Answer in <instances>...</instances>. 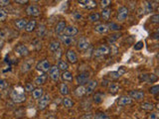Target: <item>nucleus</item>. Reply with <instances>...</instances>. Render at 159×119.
<instances>
[{
    "mask_svg": "<svg viewBox=\"0 0 159 119\" xmlns=\"http://www.w3.org/2000/svg\"><path fill=\"white\" fill-rule=\"evenodd\" d=\"M10 97H11L13 102L15 103H22L26 100V95L24 94V92H18L16 90L11 91Z\"/></svg>",
    "mask_w": 159,
    "mask_h": 119,
    "instance_id": "obj_1",
    "label": "nucleus"
},
{
    "mask_svg": "<svg viewBox=\"0 0 159 119\" xmlns=\"http://www.w3.org/2000/svg\"><path fill=\"white\" fill-rule=\"evenodd\" d=\"M79 5L84 9L92 10L97 7V1L96 0H79L78 1Z\"/></svg>",
    "mask_w": 159,
    "mask_h": 119,
    "instance_id": "obj_2",
    "label": "nucleus"
},
{
    "mask_svg": "<svg viewBox=\"0 0 159 119\" xmlns=\"http://www.w3.org/2000/svg\"><path fill=\"white\" fill-rule=\"evenodd\" d=\"M110 49L109 46L101 45L94 51V57H103V56L107 55V54H110Z\"/></svg>",
    "mask_w": 159,
    "mask_h": 119,
    "instance_id": "obj_3",
    "label": "nucleus"
},
{
    "mask_svg": "<svg viewBox=\"0 0 159 119\" xmlns=\"http://www.w3.org/2000/svg\"><path fill=\"white\" fill-rule=\"evenodd\" d=\"M50 101H51V96H50V95L49 94H44L38 101V108L40 110L46 109L47 106H48L49 103H50Z\"/></svg>",
    "mask_w": 159,
    "mask_h": 119,
    "instance_id": "obj_4",
    "label": "nucleus"
},
{
    "mask_svg": "<svg viewBox=\"0 0 159 119\" xmlns=\"http://www.w3.org/2000/svg\"><path fill=\"white\" fill-rule=\"evenodd\" d=\"M90 81V74L87 71H83L77 77V83L79 86H84Z\"/></svg>",
    "mask_w": 159,
    "mask_h": 119,
    "instance_id": "obj_5",
    "label": "nucleus"
},
{
    "mask_svg": "<svg viewBox=\"0 0 159 119\" xmlns=\"http://www.w3.org/2000/svg\"><path fill=\"white\" fill-rule=\"evenodd\" d=\"M26 13L28 16L31 17H38L41 14V10L37 5H29L26 8Z\"/></svg>",
    "mask_w": 159,
    "mask_h": 119,
    "instance_id": "obj_6",
    "label": "nucleus"
},
{
    "mask_svg": "<svg viewBox=\"0 0 159 119\" xmlns=\"http://www.w3.org/2000/svg\"><path fill=\"white\" fill-rule=\"evenodd\" d=\"M50 67H51V64L48 60H42L36 64V69L40 71H42V73H47V71H49Z\"/></svg>",
    "mask_w": 159,
    "mask_h": 119,
    "instance_id": "obj_7",
    "label": "nucleus"
},
{
    "mask_svg": "<svg viewBox=\"0 0 159 119\" xmlns=\"http://www.w3.org/2000/svg\"><path fill=\"white\" fill-rule=\"evenodd\" d=\"M48 73H49L50 79L52 80H54V81H57V80H58L60 79V77H61L60 70H59V67H57V66L51 67Z\"/></svg>",
    "mask_w": 159,
    "mask_h": 119,
    "instance_id": "obj_8",
    "label": "nucleus"
},
{
    "mask_svg": "<svg viewBox=\"0 0 159 119\" xmlns=\"http://www.w3.org/2000/svg\"><path fill=\"white\" fill-rule=\"evenodd\" d=\"M128 9L126 7V6H121V7L118 9V11H117V16H116V18L117 20L119 22H124L126 20L127 18V16H128Z\"/></svg>",
    "mask_w": 159,
    "mask_h": 119,
    "instance_id": "obj_9",
    "label": "nucleus"
},
{
    "mask_svg": "<svg viewBox=\"0 0 159 119\" xmlns=\"http://www.w3.org/2000/svg\"><path fill=\"white\" fill-rule=\"evenodd\" d=\"M15 52L18 54L19 56L21 57H26L29 55V49L28 47H27L26 45H24V44H20V45H18L16 48H15Z\"/></svg>",
    "mask_w": 159,
    "mask_h": 119,
    "instance_id": "obj_10",
    "label": "nucleus"
},
{
    "mask_svg": "<svg viewBox=\"0 0 159 119\" xmlns=\"http://www.w3.org/2000/svg\"><path fill=\"white\" fill-rule=\"evenodd\" d=\"M133 99L130 96H127V95H123V96H120L117 99V104L119 106H126V105H129L132 103Z\"/></svg>",
    "mask_w": 159,
    "mask_h": 119,
    "instance_id": "obj_11",
    "label": "nucleus"
},
{
    "mask_svg": "<svg viewBox=\"0 0 159 119\" xmlns=\"http://www.w3.org/2000/svg\"><path fill=\"white\" fill-rule=\"evenodd\" d=\"M89 47H90V43L86 38H81L79 41H78V44H77L78 50L86 51L87 49H89Z\"/></svg>",
    "mask_w": 159,
    "mask_h": 119,
    "instance_id": "obj_12",
    "label": "nucleus"
},
{
    "mask_svg": "<svg viewBox=\"0 0 159 119\" xmlns=\"http://www.w3.org/2000/svg\"><path fill=\"white\" fill-rule=\"evenodd\" d=\"M66 58L71 64H76L78 62V56L73 50H68L66 52Z\"/></svg>",
    "mask_w": 159,
    "mask_h": 119,
    "instance_id": "obj_13",
    "label": "nucleus"
},
{
    "mask_svg": "<svg viewBox=\"0 0 159 119\" xmlns=\"http://www.w3.org/2000/svg\"><path fill=\"white\" fill-rule=\"evenodd\" d=\"M87 87H86V90H87V92H86V94H92L94 90H96V88L97 87V80H90L89 83H87Z\"/></svg>",
    "mask_w": 159,
    "mask_h": 119,
    "instance_id": "obj_14",
    "label": "nucleus"
},
{
    "mask_svg": "<svg viewBox=\"0 0 159 119\" xmlns=\"http://www.w3.org/2000/svg\"><path fill=\"white\" fill-rule=\"evenodd\" d=\"M78 33H79V30H78L77 27H75V26H67L63 34H64V35H67V36L74 37V36H76Z\"/></svg>",
    "mask_w": 159,
    "mask_h": 119,
    "instance_id": "obj_15",
    "label": "nucleus"
},
{
    "mask_svg": "<svg viewBox=\"0 0 159 119\" xmlns=\"http://www.w3.org/2000/svg\"><path fill=\"white\" fill-rule=\"evenodd\" d=\"M144 92L141 90H131L129 92V96L135 100H141L144 98Z\"/></svg>",
    "mask_w": 159,
    "mask_h": 119,
    "instance_id": "obj_16",
    "label": "nucleus"
},
{
    "mask_svg": "<svg viewBox=\"0 0 159 119\" xmlns=\"http://www.w3.org/2000/svg\"><path fill=\"white\" fill-rule=\"evenodd\" d=\"M66 21L65 20H61V21H59L58 23H57V25L55 27V32L56 34H58V35H61V34H63L64 31H65L66 29Z\"/></svg>",
    "mask_w": 159,
    "mask_h": 119,
    "instance_id": "obj_17",
    "label": "nucleus"
},
{
    "mask_svg": "<svg viewBox=\"0 0 159 119\" xmlns=\"http://www.w3.org/2000/svg\"><path fill=\"white\" fill-rule=\"evenodd\" d=\"M60 41H61V43L64 44L65 46H72L73 45V43H74V38L73 37H71V36H67V35H61L60 36Z\"/></svg>",
    "mask_w": 159,
    "mask_h": 119,
    "instance_id": "obj_18",
    "label": "nucleus"
},
{
    "mask_svg": "<svg viewBox=\"0 0 159 119\" xmlns=\"http://www.w3.org/2000/svg\"><path fill=\"white\" fill-rule=\"evenodd\" d=\"M27 23H28L27 19H25V18H20V19H17L16 20L15 23H14V25H15V28L17 30H23V29H25Z\"/></svg>",
    "mask_w": 159,
    "mask_h": 119,
    "instance_id": "obj_19",
    "label": "nucleus"
},
{
    "mask_svg": "<svg viewBox=\"0 0 159 119\" xmlns=\"http://www.w3.org/2000/svg\"><path fill=\"white\" fill-rule=\"evenodd\" d=\"M44 95V90L42 87H35V89L32 91V96L34 99L39 100Z\"/></svg>",
    "mask_w": 159,
    "mask_h": 119,
    "instance_id": "obj_20",
    "label": "nucleus"
},
{
    "mask_svg": "<svg viewBox=\"0 0 159 119\" xmlns=\"http://www.w3.org/2000/svg\"><path fill=\"white\" fill-rule=\"evenodd\" d=\"M143 10H144V13L145 14H148V13H151L153 12L154 10V6H153V3L148 1V0H146V1L143 2Z\"/></svg>",
    "mask_w": 159,
    "mask_h": 119,
    "instance_id": "obj_21",
    "label": "nucleus"
},
{
    "mask_svg": "<svg viewBox=\"0 0 159 119\" xmlns=\"http://www.w3.org/2000/svg\"><path fill=\"white\" fill-rule=\"evenodd\" d=\"M109 31V27L107 24H99L94 27V32L99 33V34H104Z\"/></svg>",
    "mask_w": 159,
    "mask_h": 119,
    "instance_id": "obj_22",
    "label": "nucleus"
},
{
    "mask_svg": "<svg viewBox=\"0 0 159 119\" xmlns=\"http://www.w3.org/2000/svg\"><path fill=\"white\" fill-rule=\"evenodd\" d=\"M47 79V74H41V76H38L36 77L35 80H34V84H36V86H42V84L45 83Z\"/></svg>",
    "mask_w": 159,
    "mask_h": 119,
    "instance_id": "obj_23",
    "label": "nucleus"
},
{
    "mask_svg": "<svg viewBox=\"0 0 159 119\" xmlns=\"http://www.w3.org/2000/svg\"><path fill=\"white\" fill-rule=\"evenodd\" d=\"M36 26H37L36 20H30V21H28V23H27V25L25 27V31L26 32H32L35 30Z\"/></svg>",
    "mask_w": 159,
    "mask_h": 119,
    "instance_id": "obj_24",
    "label": "nucleus"
},
{
    "mask_svg": "<svg viewBox=\"0 0 159 119\" xmlns=\"http://www.w3.org/2000/svg\"><path fill=\"white\" fill-rule=\"evenodd\" d=\"M60 45H61L60 41L54 40V41H52V42L50 43L49 49H50V51H51V52H52V53H55L57 50L60 49Z\"/></svg>",
    "mask_w": 159,
    "mask_h": 119,
    "instance_id": "obj_25",
    "label": "nucleus"
},
{
    "mask_svg": "<svg viewBox=\"0 0 159 119\" xmlns=\"http://www.w3.org/2000/svg\"><path fill=\"white\" fill-rule=\"evenodd\" d=\"M59 91H60V93L64 95V96H66V95H68L70 93V88L69 86H67L66 83H61L60 84V86H59Z\"/></svg>",
    "mask_w": 159,
    "mask_h": 119,
    "instance_id": "obj_26",
    "label": "nucleus"
},
{
    "mask_svg": "<svg viewBox=\"0 0 159 119\" xmlns=\"http://www.w3.org/2000/svg\"><path fill=\"white\" fill-rule=\"evenodd\" d=\"M75 94H76V96H78V97H82V96H84V94H86V92H87V90H86V87H84V86H78L76 89H75Z\"/></svg>",
    "mask_w": 159,
    "mask_h": 119,
    "instance_id": "obj_27",
    "label": "nucleus"
},
{
    "mask_svg": "<svg viewBox=\"0 0 159 119\" xmlns=\"http://www.w3.org/2000/svg\"><path fill=\"white\" fill-rule=\"evenodd\" d=\"M119 89V84L117 83H111L109 86V91L111 94H116Z\"/></svg>",
    "mask_w": 159,
    "mask_h": 119,
    "instance_id": "obj_28",
    "label": "nucleus"
},
{
    "mask_svg": "<svg viewBox=\"0 0 159 119\" xmlns=\"http://www.w3.org/2000/svg\"><path fill=\"white\" fill-rule=\"evenodd\" d=\"M61 77L63 79V80H65V81H73V74L71 71H63V74H61Z\"/></svg>",
    "mask_w": 159,
    "mask_h": 119,
    "instance_id": "obj_29",
    "label": "nucleus"
},
{
    "mask_svg": "<svg viewBox=\"0 0 159 119\" xmlns=\"http://www.w3.org/2000/svg\"><path fill=\"white\" fill-rule=\"evenodd\" d=\"M103 98H104V94L100 93V92H97V93H96V94H94L93 99H94V103L100 104V103L103 102Z\"/></svg>",
    "mask_w": 159,
    "mask_h": 119,
    "instance_id": "obj_30",
    "label": "nucleus"
},
{
    "mask_svg": "<svg viewBox=\"0 0 159 119\" xmlns=\"http://www.w3.org/2000/svg\"><path fill=\"white\" fill-rule=\"evenodd\" d=\"M32 66H33V61L32 62H28V61L24 62V64H23L21 67V71L22 73H27V71H29L32 69Z\"/></svg>",
    "mask_w": 159,
    "mask_h": 119,
    "instance_id": "obj_31",
    "label": "nucleus"
},
{
    "mask_svg": "<svg viewBox=\"0 0 159 119\" xmlns=\"http://www.w3.org/2000/svg\"><path fill=\"white\" fill-rule=\"evenodd\" d=\"M155 107L154 104H152L150 102H143L142 104L140 105V108L143 110H146V111H152L153 108Z\"/></svg>",
    "mask_w": 159,
    "mask_h": 119,
    "instance_id": "obj_32",
    "label": "nucleus"
},
{
    "mask_svg": "<svg viewBox=\"0 0 159 119\" xmlns=\"http://www.w3.org/2000/svg\"><path fill=\"white\" fill-rule=\"evenodd\" d=\"M110 12H111L110 8H104V9H103V11H101L100 17L103 20H109L110 17Z\"/></svg>",
    "mask_w": 159,
    "mask_h": 119,
    "instance_id": "obj_33",
    "label": "nucleus"
},
{
    "mask_svg": "<svg viewBox=\"0 0 159 119\" xmlns=\"http://www.w3.org/2000/svg\"><path fill=\"white\" fill-rule=\"evenodd\" d=\"M57 67H59L60 70H63V71H66V70H68V69H69V64H68V63L65 62V61H59Z\"/></svg>",
    "mask_w": 159,
    "mask_h": 119,
    "instance_id": "obj_34",
    "label": "nucleus"
},
{
    "mask_svg": "<svg viewBox=\"0 0 159 119\" xmlns=\"http://www.w3.org/2000/svg\"><path fill=\"white\" fill-rule=\"evenodd\" d=\"M107 27H109V30H111V31H114V32H117L119 31L121 29L120 25H118V24L114 23V22H110L107 24Z\"/></svg>",
    "mask_w": 159,
    "mask_h": 119,
    "instance_id": "obj_35",
    "label": "nucleus"
},
{
    "mask_svg": "<svg viewBox=\"0 0 159 119\" xmlns=\"http://www.w3.org/2000/svg\"><path fill=\"white\" fill-rule=\"evenodd\" d=\"M63 105L66 108H72L74 106V101L70 97H65L63 99Z\"/></svg>",
    "mask_w": 159,
    "mask_h": 119,
    "instance_id": "obj_36",
    "label": "nucleus"
},
{
    "mask_svg": "<svg viewBox=\"0 0 159 119\" xmlns=\"http://www.w3.org/2000/svg\"><path fill=\"white\" fill-rule=\"evenodd\" d=\"M142 79L146 81H149V83H155L158 80V77L155 74H144Z\"/></svg>",
    "mask_w": 159,
    "mask_h": 119,
    "instance_id": "obj_37",
    "label": "nucleus"
},
{
    "mask_svg": "<svg viewBox=\"0 0 159 119\" xmlns=\"http://www.w3.org/2000/svg\"><path fill=\"white\" fill-rule=\"evenodd\" d=\"M122 36L121 35V33H116V34H113V35H110L109 38H107V42H109L110 44H113L118 39V38H120V37Z\"/></svg>",
    "mask_w": 159,
    "mask_h": 119,
    "instance_id": "obj_38",
    "label": "nucleus"
},
{
    "mask_svg": "<svg viewBox=\"0 0 159 119\" xmlns=\"http://www.w3.org/2000/svg\"><path fill=\"white\" fill-rule=\"evenodd\" d=\"M100 14L97 12L92 13V14L89 16V20L91 22H97V21H100Z\"/></svg>",
    "mask_w": 159,
    "mask_h": 119,
    "instance_id": "obj_39",
    "label": "nucleus"
},
{
    "mask_svg": "<svg viewBox=\"0 0 159 119\" xmlns=\"http://www.w3.org/2000/svg\"><path fill=\"white\" fill-rule=\"evenodd\" d=\"M46 33V26L43 25V24H41V25L39 26L38 30H37V36L38 37H43L44 35H45Z\"/></svg>",
    "mask_w": 159,
    "mask_h": 119,
    "instance_id": "obj_40",
    "label": "nucleus"
},
{
    "mask_svg": "<svg viewBox=\"0 0 159 119\" xmlns=\"http://www.w3.org/2000/svg\"><path fill=\"white\" fill-rule=\"evenodd\" d=\"M94 119H110V116L103 112H97L94 115Z\"/></svg>",
    "mask_w": 159,
    "mask_h": 119,
    "instance_id": "obj_41",
    "label": "nucleus"
},
{
    "mask_svg": "<svg viewBox=\"0 0 159 119\" xmlns=\"http://www.w3.org/2000/svg\"><path fill=\"white\" fill-rule=\"evenodd\" d=\"M7 12L5 11L4 9H2V8H0V22H3V21H5L6 18H7Z\"/></svg>",
    "mask_w": 159,
    "mask_h": 119,
    "instance_id": "obj_42",
    "label": "nucleus"
},
{
    "mask_svg": "<svg viewBox=\"0 0 159 119\" xmlns=\"http://www.w3.org/2000/svg\"><path fill=\"white\" fill-rule=\"evenodd\" d=\"M149 93L153 95H157L159 93V84L158 86H153L149 88Z\"/></svg>",
    "mask_w": 159,
    "mask_h": 119,
    "instance_id": "obj_43",
    "label": "nucleus"
},
{
    "mask_svg": "<svg viewBox=\"0 0 159 119\" xmlns=\"http://www.w3.org/2000/svg\"><path fill=\"white\" fill-rule=\"evenodd\" d=\"M111 4V0H101L100 1V7L104 8H109V6Z\"/></svg>",
    "mask_w": 159,
    "mask_h": 119,
    "instance_id": "obj_44",
    "label": "nucleus"
},
{
    "mask_svg": "<svg viewBox=\"0 0 159 119\" xmlns=\"http://www.w3.org/2000/svg\"><path fill=\"white\" fill-rule=\"evenodd\" d=\"M148 119H159V111H151L148 114Z\"/></svg>",
    "mask_w": 159,
    "mask_h": 119,
    "instance_id": "obj_45",
    "label": "nucleus"
},
{
    "mask_svg": "<svg viewBox=\"0 0 159 119\" xmlns=\"http://www.w3.org/2000/svg\"><path fill=\"white\" fill-rule=\"evenodd\" d=\"M110 77H111V79H113V80H117V79H119V77H121V74L118 73V70L111 71V73H110Z\"/></svg>",
    "mask_w": 159,
    "mask_h": 119,
    "instance_id": "obj_46",
    "label": "nucleus"
},
{
    "mask_svg": "<svg viewBox=\"0 0 159 119\" xmlns=\"http://www.w3.org/2000/svg\"><path fill=\"white\" fill-rule=\"evenodd\" d=\"M35 89V86H34V83H27L25 86V91L27 92H32V91Z\"/></svg>",
    "mask_w": 159,
    "mask_h": 119,
    "instance_id": "obj_47",
    "label": "nucleus"
},
{
    "mask_svg": "<svg viewBox=\"0 0 159 119\" xmlns=\"http://www.w3.org/2000/svg\"><path fill=\"white\" fill-rule=\"evenodd\" d=\"M150 21L152 23H154V24H159V13H158V14L152 15L151 18H150Z\"/></svg>",
    "mask_w": 159,
    "mask_h": 119,
    "instance_id": "obj_48",
    "label": "nucleus"
},
{
    "mask_svg": "<svg viewBox=\"0 0 159 119\" xmlns=\"http://www.w3.org/2000/svg\"><path fill=\"white\" fill-rule=\"evenodd\" d=\"M143 46H144V44L143 42H141V41H139V42H137L136 44L134 45V50H136V51H139L141 49H143Z\"/></svg>",
    "mask_w": 159,
    "mask_h": 119,
    "instance_id": "obj_49",
    "label": "nucleus"
},
{
    "mask_svg": "<svg viewBox=\"0 0 159 119\" xmlns=\"http://www.w3.org/2000/svg\"><path fill=\"white\" fill-rule=\"evenodd\" d=\"M61 56H62V50L61 49H58L55 53H54V58H55L57 61H60Z\"/></svg>",
    "mask_w": 159,
    "mask_h": 119,
    "instance_id": "obj_50",
    "label": "nucleus"
},
{
    "mask_svg": "<svg viewBox=\"0 0 159 119\" xmlns=\"http://www.w3.org/2000/svg\"><path fill=\"white\" fill-rule=\"evenodd\" d=\"M7 86H8L7 81L4 80H0V90L5 89V88L7 87Z\"/></svg>",
    "mask_w": 159,
    "mask_h": 119,
    "instance_id": "obj_51",
    "label": "nucleus"
},
{
    "mask_svg": "<svg viewBox=\"0 0 159 119\" xmlns=\"http://www.w3.org/2000/svg\"><path fill=\"white\" fill-rule=\"evenodd\" d=\"M10 4V0H0V8L5 7Z\"/></svg>",
    "mask_w": 159,
    "mask_h": 119,
    "instance_id": "obj_52",
    "label": "nucleus"
},
{
    "mask_svg": "<svg viewBox=\"0 0 159 119\" xmlns=\"http://www.w3.org/2000/svg\"><path fill=\"white\" fill-rule=\"evenodd\" d=\"M15 3L17 4H20V5H23V4H27L29 2V0H13Z\"/></svg>",
    "mask_w": 159,
    "mask_h": 119,
    "instance_id": "obj_53",
    "label": "nucleus"
},
{
    "mask_svg": "<svg viewBox=\"0 0 159 119\" xmlns=\"http://www.w3.org/2000/svg\"><path fill=\"white\" fill-rule=\"evenodd\" d=\"M93 118H94V116L91 113L84 114V115H83V117H82V119H93Z\"/></svg>",
    "mask_w": 159,
    "mask_h": 119,
    "instance_id": "obj_54",
    "label": "nucleus"
},
{
    "mask_svg": "<svg viewBox=\"0 0 159 119\" xmlns=\"http://www.w3.org/2000/svg\"><path fill=\"white\" fill-rule=\"evenodd\" d=\"M75 18H76L77 20H80L81 18H82V15H81V14H78V13H75Z\"/></svg>",
    "mask_w": 159,
    "mask_h": 119,
    "instance_id": "obj_55",
    "label": "nucleus"
},
{
    "mask_svg": "<svg viewBox=\"0 0 159 119\" xmlns=\"http://www.w3.org/2000/svg\"><path fill=\"white\" fill-rule=\"evenodd\" d=\"M3 45H4V42H3V39L0 38V49L3 47Z\"/></svg>",
    "mask_w": 159,
    "mask_h": 119,
    "instance_id": "obj_56",
    "label": "nucleus"
},
{
    "mask_svg": "<svg viewBox=\"0 0 159 119\" xmlns=\"http://www.w3.org/2000/svg\"><path fill=\"white\" fill-rule=\"evenodd\" d=\"M155 108H156L157 110H159V102L156 103V105H155Z\"/></svg>",
    "mask_w": 159,
    "mask_h": 119,
    "instance_id": "obj_57",
    "label": "nucleus"
},
{
    "mask_svg": "<svg viewBox=\"0 0 159 119\" xmlns=\"http://www.w3.org/2000/svg\"><path fill=\"white\" fill-rule=\"evenodd\" d=\"M156 98H157V99H159V93H158V94L156 95Z\"/></svg>",
    "mask_w": 159,
    "mask_h": 119,
    "instance_id": "obj_58",
    "label": "nucleus"
},
{
    "mask_svg": "<svg viewBox=\"0 0 159 119\" xmlns=\"http://www.w3.org/2000/svg\"><path fill=\"white\" fill-rule=\"evenodd\" d=\"M156 57H157V59H158V60H159V53H158V54H157V56H156Z\"/></svg>",
    "mask_w": 159,
    "mask_h": 119,
    "instance_id": "obj_59",
    "label": "nucleus"
},
{
    "mask_svg": "<svg viewBox=\"0 0 159 119\" xmlns=\"http://www.w3.org/2000/svg\"><path fill=\"white\" fill-rule=\"evenodd\" d=\"M156 33H158V34H159V28H158V29L156 30Z\"/></svg>",
    "mask_w": 159,
    "mask_h": 119,
    "instance_id": "obj_60",
    "label": "nucleus"
},
{
    "mask_svg": "<svg viewBox=\"0 0 159 119\" xmlns=\"http://www.w3.org/2000/svg\"><path fill=\"white\" fill-rule=\"evenodd\" d=\"M154 2H159V0H153Z\"/></svg>",
    "mask_w": 159,
    "mask_h": 119,
    "instance_id": "obj_61",
    "label": "nucleus"
},
{
    "mask_svg": "<svg viewBox=\"0 0 159 119\" xmlns=\"http://www.w3.org/2000/svg\"><path fill=\"white\" fill-rule=\"evenodd\" d=\"M1 95H2V94H1V91H0V98H1Z\"/></svg>",
    "mask_w": 159,
    "mask_h": 119,
    "instance_id": "obj_62",
    "label": "nucleus"
},
{
    "mask_svg": "<svg viewBox=\"0 0 159 119\" xmlns=\"http://www.w3.org/2000/svg\"><path fill=\"white\" fill-rule=\"evenodd\" d=\"M157 11L159 12V6H158V7H157Z\"/></svg>",
    "mask_w": 159,
    "mask_h": 119,
    "instance_id": "obj_63",
    "label": "nucleus"
},
{
    "mask_svg": "<svg viewBox=\"0 0 159 119\" xmlns=\"http://www.w3.org/2000/svg\"><path fill=\"white\" fill-rule=\"evenodd\" d=\"M72 119H75V118H72Z\"/></svg>",
    "mask_w": 159,
    "mask_h": 119,
    "instance_id": "obj_64",
    "label": "nucleus"
}]
</instances>
